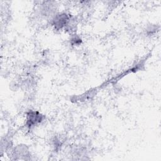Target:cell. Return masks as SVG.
I'll return each instance as SVG.
<instances>
[{"label":"cell","mask_w":161,"mask_h":161,"mask_svg":"<svg viewBox=\"0 0 161 161\" xmlns=\"http://www.w3.org/2000/svg\"><path fill=\"white\" fill-rule=\"evenodd\" d=\"M42 120V116L36 112H31L28 115V121L30 122V125H35L37 123L40 122Z\"/></svg>","instance_id":"cell-1"}]
</instances>
